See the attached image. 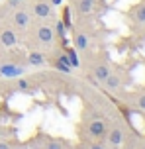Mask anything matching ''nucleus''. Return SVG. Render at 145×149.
Masks as SVG:
<instances>
[{
  "label": "nucleus",
  "mask_w": 145,
  "mask_h": 149,
  "mask_svg": "<svg viewBox=\"0 0 145 149\" xmlns=\"http://www.w3.org/2000/svg\"><path fill=\"white\" fill-rule=\"evenodd\" d=\"M20 45H24L26 49H39L49 57L55 49L65 47V45L57 39L51 22H43V20H33L30 26V30L20 37Z\"/></svg>",
  "instance_id": "f257e3e1"
},
{
  "label": "nucleus",
  "mask_w": 145,
  "mask_h": 149,
  "mask_svg": "<svg viewBox=\"0 0 145 149\" xmlns=\"http://www.w3.org/2000/svg\"><path fill=\"white\" fill-rule=\"evenodd\" d=\"M0 22L8 24L22 37L30 30L33 16H31L26 0H4V2H0Z\"/></svg>",
  "instance_id": "f03ea898"
},
{
  "label": "nucleus",
  "mask_w": 145,
  "mask_h": 149,
  "mask_svg": "<svg viewBox=\"0 0 145 149\" xmlns=\"http://www.w3.org/2000/svg\"><path fill=\"white\" fill-rule=\"evenodd\" d=\"M80 71H83V79L86 82H92L100 86L104 79H106L110 71H112V63H110V57H108L106 51H94L88 57L80 63Z\"/></svg>",
  "instance_id": "7ed1b4c3"
},
{
  "label": "nucleus",
  "mask_w": 145,
  "mask_h": 149,
  "mask_svg": "<svg viewBox=\"0 0 145 149\" xmlns=\"http://www.w3.org/2000/svg\"><path fill=\"white\" fill-rule=\"evenodd\" d=\"M76 141L90 143V141H104L108 132V120L102 118H80L75 126Z\"/></svg>",
  "instance_id": "20e7f679"
},
{
  "label": "nucleus",
  "mask_w": 145,
  "mask_h": 149,
  "mask_svg": "<svg viewBox=\"0 0 145 149\" xmlns=\"http://www.w3.org/2000/svg\"><path fill=\"white\" fill-rule=\"evenodd\" d=\"M73 143L65 137H57V135H49L45 132L37 130L28 141L22 143L24 149H73Z\"/></svg>",
  "instance_id": "39448f33"
},
{
  "label": "nucleus",
  "mask_w": 145,
  "mask_h": 149,
  "mask_svg": "<svg viewBox=\"0 0 145 149\" xmlns=\"http://www.w3.org/2000/svg\"><path fill=\"white\" fill-rule=\"evenodd\" d=\"M26 2H28L33 20H43V22L53 24L59 18V8H55L51 0H26Z\"/></svg>",
  "instance_id": "423d86ee"
},
{
  "label": "nucleus",
  "mask_w": 145,
  "mask_h": 149,
  "mask_svg": "<svg viewBox=\"0 0 145 149\" xmlns=\"http://www.w3.org/2000/svg\"><path fill=\"white\" fill-rule=\"evenodd\" d=\"M126 84H128V81H126V73H123L122 69H116L114 65H112L110 74L104 79V82H102L100 86L106 90L108 94H120Z\"/></svg>",
  "instance_id": "0eeeda50"
},
{
  "label": "nucleus",
  "mask_w": 145,
  "mask_h": 149,
  "mask_svg": "<svg viewBox=\"0 0 145 149\" xmlns=\"http://www.w3.org/2000/svg\"><path fill=\"white\" fill-rule=\"evenodd\" d=\"M104 143L110 149L122 147L126 143V127L120 122H108V132H106V137H104Z\"/></svg>",
  "instance_id": "6e6552de"
},
{
  "label": "nucleus",
  "mask_w": 145,
  "mask_h": 149,
  "mask_svg": "<svg viewBox=\"0 0 145 149\" xmlns=\"http://www.w3.org/2000/svg\"><path fill=\"white\" fill-rule=\"evenodd\" d=\"M67 6L71 8L75 18H88V16H94L98 0H69Z\"/></svg>",
  "instance_id": "1a4fd4ad"
},
{
  "label": "nucleus",
  "mask_w": 145,
  "mask_h": 149,
  "mask_svg": "<svg viewBox=\"0 0 145 149\" xmlns=\"http://www.w3.org/2000/svg\"><path fill=\"white\" fill-rule=\"evenodd\" d=\"M26 65H28L30 71L43 69V67H47V55L43 51H39V49H28V53H26Z\"/></svg>",
  "instance_id": "9d476101"
},
{
  "label": "nucleus",
  "mask_w": 145,
  "mask_h": 149,
  "mask_svg": "<svg viewBox=\"0 0 145 149\" xmlns=\"http://www.w3.org/2000/svg\"><path fill=\"white\" fill-rule=\"evenodd\" d=\"M20 45V36L8 24L0 22V47H14Z\"/></svg>",
  "instance_id": "9b49d317"
},
{
  "label": "nucleus",
  "mask_w": 145,
  "mask_h": 149,
  "mask_svg": "<svg viewBox=\"0 0 145 149\" xmlns=\"http://www.w3.org/2000/svg\"><path fill=\"white\" fill-rule=\"evenodd\" d=\"M26 73H30V69L24 67V65H14V63L0 65V77H6V79H14V77H20Z\"/></svg>",
  "instance_id": "f8f14e48"
},
{
  "label": "nucleus",
  "mask_w": 145,
  "mask_h": 149,
  "mask_svg": "<svg viewBox=\"0 0 145 149\" xmlns=\"http://www.w3.org/2000/svg\"><path fill=\"white\" fill-rule=\"evenodd\" d=\"M130 20L133 24H137V26H141V24H145V2H139V4H135V6H131L130 10Z\"/></svg>",
  "instance_id": "ddd939ff"
},
{
  "label": "nucleus",
  "mask_w": 145,
  "mask_h": 149,
  "mask_svg": "<svg viewBox=\"0 0 145 149\" xmlns=\"http://www.w3.org/2000/svg\"><path fill=\"white\" fill-rule=\"evenodd\" d=\"M65 53H67V57H69L71 65L75 71H80V57H78V53L75 51V47H69V45H65Z\"/></svg>",
  "instance_id": "4468645a"
},
{
  "label": "nucleus",
  "mask_w": 145,
  "mask_h": 149,
  "mask_svg": "<svg viewBox=\"0 0 145 149\" xmlns=\"http://www.w3.org/2000/svg\"><path fill=\"white\" fill-rule=\"evenodd\" d=\"M133 108H137L139 112H145V92L135 96V100H133Z\"/></svg>",
  "instance_id": "2eb2a0df"
},
{
  "label": "nucleus",
  "mask_w": 145,
  "mask_h": 149,
  "mask_svg": "<svg viewBox=\"0 0 145 149\" xmlns=\"http://www.w3.org/2000/svg\"><path fill=\"white\" fill-rule=\"evenodd\" d=\"M51 4H53L55 8H59V6H63V0H51Z\"/></svg>",
  "instance_id": "dca6fc26"
}]
</instances>
